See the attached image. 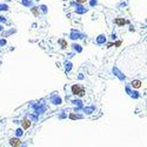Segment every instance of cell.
Returning <instances> with one entry per match:
<instances>
[{
  "label": "cell",
  "mask_w": 147,
  "mask_h": 147,
  "mask_svg": "<svg viewBox=\"0 0 147 147\" xmlns=\"http://www.w3.org/2000/svg\"><path fill=\"white\" fill-rule=\"evenodd\" d=\"M23 134H24L23 129H21V128H18V129H17V137H15V138H18V137H21Z\"/></svg>",
  "instance_id": "6"
},
{
  "label": "cell",
  "mask_w": 147,
  "mask_h": 147,
  "mask_svg": "<svg viewBox=\"0 0 147 147\" xmlns=\"http://www.w3.org/2000/svg\"><path fill=\"white\" fill-rule=\"evenodd\" d=\"M115 24H117L118 26H122V25H125L126 24V21L124 20V19H115V21H114Z\"/></svg>",
  "instance_id": "5"
},
{
  "label": "cell",
  "mask_w": 147,
  "mask_h": 147,
  "mask_svg": "<svg viewBox=\"0 0 147 147\" xmlns=\"http://www.w3.org/2000/svg\"><path fill=\"white\" fill-rule=\"evenodd\" d=\"M32 11H33V13H34V15H38V14H39V13H38V11H37L35 8H33Z\"/></svg>",
  "instance_id": "8"
},
{
  "label": "cell",
  "mask_w": 147,
  "mask_h": 147,
  "mask_svg": "<svg viewBox=\"0 0 147 147\" xmlns=\"http://www.w3.org/2000/svg\"><path fill=\"white\" fill-rule=\"evenodd\" d=\"M9 145L12 147H19L21 145V140L19 138H11L9 139Z\"/></svg>",
  "instance_id": "2"
},
{
  "label": "cell",
  "mask_w": 147,
  "mask_h": 147,
  "mask_svg": "<svg viewBox=\"0 0 147 147\" xmlns=\"http://www.w3.org/2000/svg\"><path fill=\"white\" fill-rule=\"evenodd\" d=\"M132 86L134 88L141 87V81H140V80H133V81H132Z\"/></svg>",
  "instance_id": "4"
},
{
  "label": "cell",
  "mask_w": 147,
  "mask_h": 147,
  "mask_svg": "<svg viewBox=\"0 0 147 147\" xmlns=\"http://www.w3.org/2000/svg\"><path fill=\"white\" fill-rule=\"evenodd\" d=\"M77 2H80V4H84V2H87V0H75Z\"/></svg>",
  "instance_id": "7"
},
{
  "label": "cell",
  "mask_w": 147,
  "mask_h": 147,
  "mask_svg": "<svg viewBox=\"0 0 147 147\" xmlns=\"http://www.w3.org/2000/svg\"><path fill=\"white\" fill-rule=\"evenodd\" d=\"M72 93L74 95H79V96H83L85 95V88L80 85H73L72 86Z\"/></svg>",
  "instance_id": "1"
},
{
  "label": "cell",
  "mask_w": 147,
  "mask_h": 147,
  "mask_svg": "<svg viewBox=\"0 0 147 147\" xmlns=\"http://www.w3.org/2000/svg\"><path fill=\"white\" fill-rule=\"evenodd\" d=\"M61 44H62V45H64V46H62V47H66V42H65V41H64V40H61Z\"/></svg>",
  "instance_id": "9"
},
{
  "label": "cell",
  "mask_w": 147,
  "mask_h": 147,
  "mask_svg": "<svg viewBox=\"0 0 147 147\" xmlns=\"http://www.w3.org/2000/svg\"><path fill=\"white\" fill-rule=\"evenodd\" d=\"M31 127V121H29L28 119H24L23 120V128H25V129H27V128H29Z\"/></svg>",
  "instance_id": "3"
}]
</instances>
